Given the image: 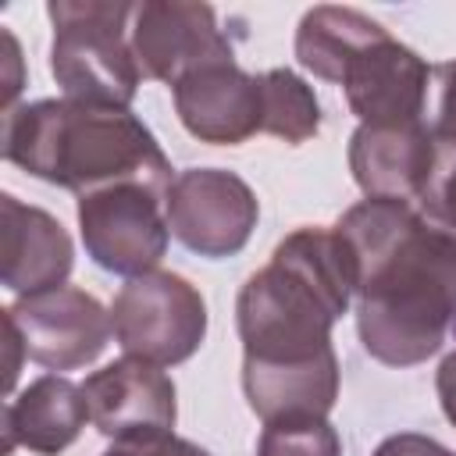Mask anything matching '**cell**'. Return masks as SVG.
Wrapping results in <instances>:
<instances>
[{"instance_id":"obj_1","label":"cell","mask_w":456,"mask_h":456,"mask_svg":"<svg viewBox=\"0 0 456 456\" xmlns=\"http://www.w3.org/2000/svg\"><path fill=\"white\" fill-rule=\"evenodd\" d=\"M335 232L356 260V331L388 367L424 363L456 328V239L406 200L367 196Z\"/></svg>"},{"instance_id":"obj_2","label":"cell","mask_w":456,"mask_h":456,"mask_svg":"<svg viewBox=\"0 0 456 456\" xmlns=\"http://www.w3.org/2000/svg\"><path fill=\"white\" fill-rule=\"evenodd\" d=\"M0 153L32 178L78 196L118 182H139L164 196L175 185L171 160L128 107L68 96L11 107L4 110Z\"/></svg>"},{"instance_id":"obj_3","label":"cell","mask_w":456,"mask_h":456,"mask_svg":"<svg viewBox=\"0 0 456 456\" xmlns=\"http://www.w3.org/2000/svg\"><path fill=\"white\" fill-rule=\"evenodd\" d=\"M356 296V260L335 228H296L271 264L246 278L235 321L253 363H303L331 353V324Z\"/></svg>"},{"instance_id":"obj_4","label":"cell","mask_w":456,"mask_h":456,"mask_svg":"<svg viewBox=\"0 0 456 456\" xmlns=\"http://www.w3.org/2000/svg\"><path fill=\"white\" fill-rule=\"evenodd\" d=\"M50 75L68 100L128 107L139 89V61L132 50V4L114 0H53Z\"/></svg>"},{"instance_id":"obj_5","label":"cell","mask_w":456,"mask_h":456,"mask_svg":"<svg viewBox=\"0 0 456 456\" xmlns=\"http://www.w3.org/2000/svg\"><path fill=\"white\" fill-rule=\"evenodd\" d=\"M110 328L125 356L175 367L203 346L207 303L182 274L146 271L118 289L110 303Z\"/></svg>"},{"instance_id":"obj_6","label":"cell","mask_w":456,"mask_h":456,"mask_svg":"<svg viewBox=\"0 0 456 456\" xmlns=\"http://www.w3.org/2000/svg\"><path fill=\"white\" fill-rule=\"evenodd\" d=\"M78 228L86 253L114 274H146L167 253V196L139 185L118 182L78 196Z\"/></svg>"},{"instance_id":"obj_7","label":"cell","mask_w":456,"mask_h":456,"mask_svg":"<svg viewBox=\"0 0 456 456\" xmlns=\"http://www.w3.org/2000/svg\"><path fill=\"white\" fill-rule=\"evenodd\" d=\"M260 217L253 189L221 167H189L175 178L167 192V228L171 235L210 260L239 253Z\"/></svg>"},{"instance_id":"obj_8","label":"cell","mask_w":456,"mask_h":456,"mask_svg":"<svg viewBox=\"0 0 456 456\" xmlns=\"http://www.w3.org/2000/svg\"><path fill=\"white\" fill-rule=\"evenodd\" d=\"M4 314L21 331L25 356L46 370H75L93 363L114 331L100 299L75 285L18 296V303H11Z\"/></svg>"},{"instance_id":"obj_9","label":"cell","mask_w":456,"mask_h":456,"mask_svg":"<svg viewBox=\"0 0 456 456\" xmlns=\"http://www.w3.org/2000/svg\"><path fill=\"white\" fill-rule=\"evenodd\" d=\"M89 420L100 435L114 442H150L175 428V381L146 360L125 356L82 381Z\"/></svg>"},{"instance_id":"obj_10","label":"cell","mask_w":456,"mask_h":456,"mask_svg":"<svg viewBox=\"0 0 456 456\" xmlns=\"http://www.w3.org/2000/svg\"><path fill=\"white\" fill-rule=\"evenodd\" d=\"M132 50L146 78L171 89L203 64L235 57L228 36L217 28V14L207 4H135Z\"/></svg>"},{"instance_id":"obj_11","label":"cell","mask_w":456,"mask_h":456,"mask_svg":"<svg viewBox=\"0 0 456 456\" xmlns=\"http://www.w3.org/2000/svg\"><path fill=\"white\" fill-rule=\"evenodd\" d=\"M428 64L399 39L381 32L367 43L342 71V89L349 110L360 125L374 128H399L420 125L424 100H428Z\"/></svg>"},{"instance_id":"obj_12","label":"cell","mask_w":456,"mask_h":456,"mask_svg":"<svg viewBox=\"0 0 456 456\" xmlns=\"http://www.w3.org/2000/svg\"><path fill=\"white\" fill-rule=\"evenodd\" d=\"M175 107L189 135L214 146L246 142L253 132H264V96L260 75H249L228 61L196 68L175 86Z\"/></svg>"},{"instance_id":"obj_13","label":"cell","mask_w":456,"mask_h":456,"mask_svg":"<svg viewBox=\"0 0 456 456\" xmlns=\"http://www.w3.org/2000/svg\"><path fill=\"white\" fill-rule=\"evenodd\" d=\"M0 278L18 296H36L46 289L64 285L75 264L71 235L64 224L39 210L21 203L18 196H0Z\"/></svg>"},{"instance_id":"obj_14","label":"cell","mask_w":456,"mask_h":456,"mask_svg":"<svg viewBox=\"0 0 456 456\" xmlns=\"http://www.w3.org/2000/svg\"><path fill=\"white\" fill-rule=\"evenodd\" d=\"M435 157V132L420 125L374 128L360 125L349 139V167L356 185L378 200L413 203Z\"/></svg>"},{"instance_id":"obj_15","label":"cell","mask_w":456,"mask_h":456,"mask_svg":"<svg viewBox=\"0 0 456 456\" xmlns=\"http://www.w3.org/2000/svg\"><path fill=\"white\" fill-rule=\"evenodd\" d=\"M86 420L89 403L82 385L61 374H43L4 410V456H11L14 445L39 456H57L78 438Z\"/></svg>"},{"instance_id":"obj_16","label":"cell","mask_w":456,"mask_h":456,"mask_svg":"<svg viewBox=\"0 0 456 456\" xmlns=\"http://www.w3.org/2000/svg\"><path fill=\"white\" fill-rule=\"evenodd\" d=\"M242 388L249 410L271 424L281 417H328L338 399L335 349L303 363H253L242 360Z\"/></svg>"},{"instance_id":"obj_17","label":"cell","mask_w":456,"mask_h":456,"mask_svg":"<svg viewBox=\"0 0 456 456\" xmlns=\"http://www.w3.org/2000/svg\"><path fill=\"white\" fill-rule=\"evenodd\" d=\"M381 32H388V28L378 25L374 18H367L363 11L321 4V7L306 11L296 28V57L310 75H317L324 82H342L346 64L367 43H374Z\"/></svg>"},{"instance_id":"obj_18","label":"cell","mask_w":456,"mask_h":456,"mask_svg":"<svg viewBox=\"0 0 456 456\" xmlns=\"http://www.w3.org/2000/svg\"><path fill=\"white\" fill-rule=\"evenodd\" d=\"M260 96H264V132L299 146L317 135L321 128V107L314 89L292 75L289 68H271L260 75Z\"/></svg>"},{"instance_id":"obj_19","label":"cell","mask_w":456,"mask_h":456,"mask_svg":"<svg viewBox=\"0 0 456 456\" xmlns=\"http://www.w3.org/2000/svg\"><path fill=\"white\" fill-rule=\"evenodd\" d=\"M260 456H342L338 431L328 417H281L264 424L260 431Z\"/></svg>"},{"instance_id":"obj_20","label":"cell","mask_w":456,"mask_h":456,"mask_svg":"<svg viewBox=\"0 0 456 456\" xmlns=\"http://www.w3.org/2000/svg\"><path fill=\"white\" fill-rule=\"evenodd\" d=\"M420 217L435 224L438 232L456 239V139L452 135H435V157L431 171L413 200Z\"/></svg>"},{"instance_id":"obj_21","label":"cell","mask_w":456,"mask_h":456,"mask_svg":"<svg viewBox=\"0 0 456 456\" xmlns=\"http://www.w3.org/2000/svg\"><path fill=\"white\" fill-rule=\"evenodd\" d=\"M103 456H210V452L200 449V445L189 442V438L164 435V438H150V442H118V445L107 449Z\"/></svg>"},{"instance_id":"obj_22","label":"cell","mask_w":456,"mask_h":456,"mask_svg":"<svg viewBox=\"0 0 456 456\" xmlns=\"http://www.w3.org/2000/svg\"><path fill=\"white\" fill-rule=\"evenodd\" d=\"M374 456H456V452H449L445 445H438V442L428 438V435L403 431V435L385 438V442L374 449Z\"/></svg>"},{"instance_id":"obj_23","label":"cell","mask_w":456,"mask_h":456,"mask_svg":"<svg viewBox=\"0 0 456 456\" xmlns=\"http://www.w3.org/2000/svg\"><path fill=\"white\" fill-rule=\"evenodd\" d=\"M438 78H442V100H438V118L431 132L456 139V61L438 64Z\"/></svg>"},{"instance_id":"obj_24","label":"cell","mask_w":456,"mask_h":456,"mask_svg":"<svg viewBox=\"0 0 456 456\" xmlns=\"http://www.w3.org/2000/svg\"><path fill=\"white\" fill-rule=\"evenodd\" d=\"M435 388H438V403L449 417V424L456 428V353H449L435 374Z\"/></svg>"},{"instance_id":"obj_25","label":"cell","mask_w":456,"mask_h":456,"mask_svg":"<svg viewBox=\"0 0 456 456\" xmlns=\"http://www.w3.org/2000/svg\"><path fill=\"white\" fill-rule=\"evenodd\" d=\"M4 338H7V392L14 388L18 381V370H21V353H25V342H21V331L14 328V321L4 314Z\"/></svg>"}]
</instances>
